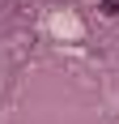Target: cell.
Returning a JSON list of instances; mask_svg holds the SVG:
<instances>
[{
  "label": "cell",
  "mask_w": 119,
  "mask_h": 124,
  "mask_svg": "<svg viewBox=\"0 0 119 124\" xmlns=\"http://www.w3.org/2000/svg\"><path fill=\"white\" fill-rule=\"evenodd\" d=\"M102 13L106 17H119V0H102Z\"/></svg>",
  "instance_id": "1"
}]
</instances>
